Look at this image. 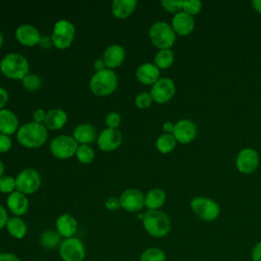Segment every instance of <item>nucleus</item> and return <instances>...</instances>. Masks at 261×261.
<instances>
[{
  "label": "nucleus",
  "instance_id": "obj_1",
  "mask_svg": "<svg viewBox=\"0 0 261 261\" xmlns=\"http://www.w3.org/2000/svg\"><path fill=\"white\" fill-rule=\"evenodd\" d=\"M48 139V128L44 123L34 120L22 123L16 132L17 142L29 149L40 148Z\"/></svg>",
  "mask_w": 261,
  "mask_h": 261
},
{
  "label": "nucleus",
  "instance_id": "obj_2",
  "mask_svg": "<svg viewBox=\"0 0 261 261\" xmlns=\"http://www.w3.org/2000/svg\"><path fill=\"white\" fill-rule=\"evenodd\" d=\"M142 222L146 232L157 239L166 237L171 229V220L162 210H147Z\"/></svg>",
  "mask_w": 261,
  "mask_h": 261
},
{
  "label": "nucleus",
  "instance_id": "obj_3",
  "mask_svg": "<svg viewBox=\"0 0 261 261\" xmlns=\"http://www.w3.org/2000/svg\"><path fill=\"white\" fill-rule=\"evenodd\" d=\"M1 72L12 80H22L30 73V62L27 57L17 52L5 54L0 61Z\"/></svg>",
  "mask_w": 261,
  "mask_h": 261
},
{
  "label": "nucleus",
  "instance_id": "obj_4",
  "mask_svg": "<svg viewBox=\"0 0 261 261\" xmlns=\"http://www.w3.org/2000/svg\"><path fill=\"white\" fill-rule=\"evenodd\" d=\"M118 85V79L113 69L105 68L96 71L89 83L90 90L97 96H107L113 93Z\"/></svg>",
  "mask_w": 261,
  "mask_h": 261
},
{
  "label": "nucleus",
  "instance_id": "obj_5",
  "mask_svg": "<svg viewBox=\"0 0 261 261\" xmlns=\"http://www.w3.org/2000/svg\"><path fill=\"white\" fill-rule=\"evenodd\" d=\"M149 38L152 44L160 49H170L176 39L171 24L166 21L158 20L151 24L149 29Z\"/></svg>",
  "mask_w": 261,
  "mask_h": 261
},
{
  "label": "nucleus",
  "instance_id": "obj_6",
  "mask_svg": "<svg viewBox=\"0 0 261 261\" xmlns=\"http://www.w3.org/2000/svg\"><path fill=\"white\" fill-rule=\"evenodd\" d=\"M191 209L196 216L204 221H214L220 215V206L216 201L205 196H197L191 200Z\"/></svg>",
  "mask_w": 261,
  "mask_h": 261
},
{
  "label": "nucleus",
  "instance_id": "obj_7",
  "mask_svg": "<svg viewBox=\"0 0 261 261\" xmlns=\"http://www.w3.org/2000/svg\"><path fill=\"white\" fill-rule=\"evenodd\" d=\"M75 36V27L68 19H58L54 25L52 31V42L53 46L58 49H66L68 48L74 39Z\"/></svg>",
  "mask_w": 261,
  "mask_h": 261
},
{
  "label": "nucleus",
  "instance_id": "obj_8",
  "mask_svg": "<svg viewBox=\"0 0 261 261\" xmlns=\"http://www.w3.org/2000/svg\"><path fill=\"white\" fill-rule=\"evenodd\" d=\"M58 253L62 261H84L87 251L84 242L76 237H72L62 240Z\"/></svg>",
  "mask_w": 261,
  "mask_h": 261
},
{
  "label": "nucleus",
  "instance_id": "obj_9",
  "mask_svg": "<svg viewBox=\"0 0 261 261\" xmlns=\"http://www.w3.org/2000/svg\"><path fill=\"white\" fill-rule=\"evenodd\" d=\"M79 145L72 136L59 135L50 142V152L58 159H68L75 155Z\"/></svg>",
  "mask_w": 261,
  "mask_h": 261
},
{
  "label": "nucleus",
  "instance_id": "obj_10",
  "mask_svg": "<svg viewBox=\"0 0 261 261\" xmlns=\"http://www.w3.org/2000/svg\"><path fill=\"white\" fill-rule=\"evenodd\" d=\"M15 182L16 191L28 196L35 193L40 188L42 178L40 172L37 169L28 167L18 172L15 177Z\"/></svg>",
  "mask_w": 261,
  "mask_h": 261
},
{
  "label": "nucleus",
  "instance_id": "obj_11",
  "mask_svg": "<svg viewBox=\"0 0 261 261\" xmlns=\"http://www.w3.org/2000/svg\"><path fill=\"white\" fill-rule=\"evenodd\" d=\"M260 164L259 153L250 147L242 149L236 157L237 169L243 174H251L257 170Z\"/></svg>",
  "mask_w": 261,
  "mask_h": 261
},
{
  "label": "nucleus",
  "instance_id": "obj_12",
  "mask_svg": "<svg viewBox=\"0 0 261 261\" xmlns=\"http://www.w3.org/2000/svg\"><path fill=\"white\" fill-rule=\"evenodd\" d=\"M150 94L153 101L159 104L170 101L175 94V84L169 77H160L155 84L152 85Z\"/></svg>",
  "mask_w": 261,
  "mask_h": 261
},
{
  "label": "nucleus",
  "instance_id": "obj_13",
  "mask_svg": "<svg viewBox=\"0 0 261 261\" xmlns=\"http://www.w3.org/2000/svg\"><path fill=\"white\" fill-rule=\"evenodd\" d=\"M119 200L121 208L127 212H138L145 207V195L136 188L124 190L120 194Z\"/></svg>",
  "mask_w": 261,
  "mask_h": 261
},
{
  "label": "nucleus",
  "instance_id": "obj_14",
  "mask_svg": "<svg viewBox=\"0 0 261 261\" xmlns=\"http://www.w3.org/2000/svg\"><path fill=\"white\" fill-rule=\"evenodd\" d=\"M172 135L177 143L189 144L197 137V126L193 120L184 118L174 123Z\"/></svg>",
  "mask_w": 261,
  "mask_h": 261
},
{
  "label": "nucleus",
  "instance_id": "obj_15",
  "mask_svg": "<svg viewBox=\"0 0 261 261\" xmlns=\"http://www.w3.org/2000/svg\"><path fill=\"white\" fill-rule=\"evenodd\" d=\"M122 143V134L118 128H104L97 138V144L100 150L110 152L116 150Z\"/></svg>",
  "mask_w": 261,
  "mask_h": 261
},
{
  "label": "nucleus",
  "instance_id": "obj_16",
  "mask_svg": "<svg viewBox=\"0 0 261 261\" xmlns=\"http://www.w3.org/2000/svg\"><path fill=\"white\" fill-rule=\"evenodd\" d=\"M41 37L42 35L37 27L31 23H21L15 30L16 40L24 46L39 45Z\"/></svg>",
  "mask_w": 261,
  "mask_h": 261
},
{
  "label": "nucleus",
  "instance_id": "obj_17",
  "mask_svg": "<svg viewBox=\"0 0 261 261\" xmlns=\"http://www.w3.org/2000/svg\"><path fill=\"white\" fill-rule=\"evenodd\" d=\"M6 205L13 216L21 217L27 214L30 207V202L27 195L18 191H14L7 196Z\"/></svg>",
  "mask_w": 261,
  "mask_h": 261
},
{
  "label": "nucleus",
  "instance_id": "obj_18",
  "mask_svg": "<svg viewBox=\"0 0 261 261\" xmlns=\"http://www.w3.org/2000/svg\"><path fill=\"white\" fill-rule=\"evenodd\" d=\"M77 220L69 213H62L55 220V229L62 239L74 237L77 231Z\"/></svg>",
  "mask_w": 261,
  "mask_h": 261
},
{
  "label": "nucleus",
  "instance_id": "obj_19",
  "mask_svg": "<svg viewBox=\"0 0 261 261\" xmlns=\"http://www.w3.org/2000/svg\"><path fill=\"white\" fill-rule=\"evenodd\" d=\"M102 58L107 68L114 69L122 64L125 59V50L119 44H110L107 46L102 54Z\"/></svg>",
  "mask_w": 261,
  "mask_h": 261
},
{
  "label": "nucleus",
  "instance_id": "obj_20",
  "mask_svg": "<svg viewBox=\"0 0 261 261\" xmlns=\"http://www.w3.org/2000/svg\"><path fill=\"white\" fill-rule=\"evenodd\" d=\"M171 27L176 35L188 36L195 29V18L184 11H179L173 15Z\"/></svg>",
  "mask_w": 261,
  "mask_h": 261
},
{
  "label": "nucleus",
  "instance_id": "obj_21",
  "mask_svg": "<svg viewBox=\"0 0 261 261\" xmlns=\"http://www.w3.org/2000/svg\"><path fill=\"white\" fill-rule=\"evenodd\" d=\"M136 77L140 83L152 86L160 79V69L152 62H144L137 67Z\"/></svg>",
  "mask_w": 261,
  "mask_h": 261
},
{
  "label": "nucleus",
  "instance_id": "obj_22",
  "mask_svg": "<svg viewBox=\"0 0 261 261\" xmlns=\"http://www.w3.org/2000/svg\"><path fill=\"white\" fill-rule=\"evenodd\" d=\"M72 137L77 143H80V145H89L98 138L96 127L89 122H82L77 124L73 128Z\"/></svg>",
  "mask_w": 261,
  "mask_h": 261
},
{
  "label": "nucleus",
  "instance_id": "obj_23",
  "mask_svg": "<svg viewBox=\"0 0 261 261\" xmlns=\"http://www.w3.org/2000/svg\"><path fill=\"white\" fill-rule=\"evenodd\" d=\"M19 121L16 114L7 108L0 110V134L13 135L19 127Z\"/></svg>",
  "mask_w": 261,
  "mask_h": 261
},
{
  "label": "nucleus",
  "instance_id": "obj_24",
  "mask_svg": "<svg viewBox=\"0 0 261 261\" xmlns=\"http://www.w3.org/2000/svg\"><path fill=\"white\" fill-rule=\"evenodd\" d=\"M67 119V113L63 109L53 108L47 111L44 124L48 129H59L66 124Z\"/></svg>",
  "mask_w": 261,
  "mask_h": 261
},
{
  "label": "nucleus",
  "instance_id": "obj_25",
  "mask_svg": "<svg viewBox=\"0 0 261 261\" xmlns=\"http://www.w3.org/2000/svg\"><path fill=\"white\" fill-rule=\"evenodd\" d=\"M5 228L8 234L15 240L23 239L28 232L27 222L21 217L18 216L9 217Z\"/></svg>",
  "mask_w": 261,
  "mask_h": 261
},
{
  "label": "nucleus",
  "instance_id": "obj_26",
  "mask_svg": "<svg viewBox=\"0 0 261 261\" xmlns=\"http://www.w3.org/2000/svg\"><path fill=\"white\" fill-rule=\"evenodd\" d=\"M62 240L63 239L56 229L48 228L41 232L39 237V245L45 250L52 251L59 248Z\"/></svg>",
  "mask_w": 261,
  "mask_h": 261
},
{
  "label": "nucleus",
  "instance_id": "obj_27",
  "mask_svg": "<svg viewBox=\"0 0 261 261\" xmlns=\"http://www.w3.org/2000/svg\"><path fill=\"white\" fill-rule=\"evenodd\" d=\"M138 2L136 0H113L111 3V11L117 18L128 17L136 9Z\"/></svg>",
  "mask_w": 261,
  "mask_h": 261
},
{
  "label": "nucleus",
  "instance_id": "obj_28",
  "mask_svg": "<svg viewBox=\"0 0 261 261\" xmlns=\"http://www.w3.org/2000/svg\"><path fill=\"white\" fill-rule=\"evenodd\" d=\"M166 200V194L162 189L153 188L145 195V207L148 210H160Z\"/></svg>",
  "mask_w": 261,
  "mask_h": 261
},
{
  "label": "nucleus",
  "instance_id": "obj_29",
  "mask_svg": "<svg viewBox=\"0 0 261 261\" xmlns=\"http://www.w3.org/2000/svg\"><path fill=\"white\" fill-rule=\"evenodd\" d=\"M176 144L177 142L174 136L172 134H166V133H163L162 135H160L155 142V146L157 150L162 154H167L173 151L174 148L176 147Z\"/></svg>",
  "mask_w": 261,
  "mask_h": 261
},
{
  "label": "nucleus",
  "instance_id": "obj_30",
  "mask_svg": "<svg viewBox=\"0 0 261 261\" xmlns=\"http://www.w3.org/2000/svg\"><path fill=\"white\" fill-rule=\"evenodd\" d=\"M174 53L171 49H160L154 56V64L159 69H166L173 64Z\"/></svg>",
  "mask_w": 261,
  "mask_h": 261
},
{
  "label": "nucleus",
  "instance_id": "obj_31",
  "mask_svg": "<svg viewBox=\"0 0 261 261\" xmlns=\"http://www.w3.org/2000/svg\"><path fill=\"white\" fill-rule=\"evenodd\" d=\"M140 261H166V254L159 247H149L141 253Z\"/></svg>",
  "mask_w": 261,
  "mask_h": 261
},
{
  "label": "nucleus",
  "instance_id": "obj_32",
  "mask_svg": "<svg viewBox=\"0 0 261 261\" xmlns=\"http://www.w3.org/2000/svg\"><path fill=\"white\" fill-rule=\"evenodd\" d=\"M74 156L81 163L89 164L95 158V151L90 145L83 144V145H79Z\"/></svg>",
  "mask_w": 261,
  "mask_h": 261
},
{
  "label": "nucleus",
  "instance_id": "obj_33",
  "mask_svg": "<svg viewBox=\"0 0 261 261\" xmlns=\"http://www.w3.org/2000/svg\"><path fill=\"white\" fill-rule=\"evenodd\" d=\"M21 84L25 90L34 92L42 86V79L38 74L30 72L21 80Z\"/></svg>",
  "mask_w": 261,
  "mask_h": 261
},
{
  "label": "nucleus",
  "instance_id": "obj_34",
  "mask_svg": "<svg viewBox=\"0 0 261 261\" xmlns=\"http://www.w3.org/2000/svg\"><path fill=\"white\" fill-rule=\"evenodd\" d=\"M202 10V2L199 0H185L181 1V11L195 16Z\"/></svg>",
  "mask_w": 261,
  "mask_h": 261
},
{
  "label": "nucleus",
  "instance_id": "obj_35",
  "mask_svg": "<svg viewBox=\"0 0 261 261\" xmlns=\"http://www.w3.org/2000/svg\"><path fill=\"white\" fill-rule=\"evenodd\" d=\"M14 191H16L15 177L5 174L2 175L0 177V192L9 195Z\"/></svg>",
  "mask_w": 261,
  "mask_h": 261
},
{
  "label": "nucleus",
  "instance_id": "obj_36",
  "mask_svg": "<svg viewBox=\"0 0 261 261\" xmlns=\"http://www.w3.org/2000/svg\"><path fill=\"white\" fill-rule=\"evenodd\" d=\"M153 102L150 92H141L135 98V104L140 109H146L151 106Z\"/></svg>",
  "mask_w": 261,
  "mask_h": 261
},
{
  "label": "nucleus",
  "instance_id": "obj_37",
  "mask_svg": "<svg viewBox=\"0 0 261 261\" xmlns=\"http://www.w3.org/2000/svg\"><path fill=\"white\" fill-rule=\"evenodd\" d=\"M121 116L117 111H110L105 117L106 127L109 128H117L120 125Z\"/></svg>",
  "mask_w": 261,
  "mask_h": 261
},
{
  "label": "nucleus",
  "instance_id": "obj_38",
  "mask_svg": "<svg viewBox=\"0 0 261 261\" xmlns=\"http://www.w3.org/2000/svg\"><path fill=\"white\" fill-rule=\"evenodd\" d=\"M160 4L168 12L175 14L181 11V1L179 0H162Z\"/></svg>",
  "mask_w": 261,
  "mask_h": 261
},
{
  "label": "nucleus",
  "instance_id": "obj_39",
  "mask_svg": "<svg viewBox=\"0 0 261 261\" xmlns=\"http://www.w3.org/2000/svg\"><path fill=\"white\" fill-rule=\"evenodd\" d=\"M105 207L110 211H116L119 208H121L119 197L116 196H110L105 201Z\"/></svg>",
  "mask_w": 261,
  "mask_h": 261
},
{
  "label": "nucleus",
  "instance_id": "obj_40",
  "mask_svg": "<svg viewBox=\"0 0 261 261\" xmlns=\"http://www.w3.org/2000/svg\"><path fill=\"white\" fill-rule=\"evenodd\" d=\"M12 147V140L10 136L0 134V153H5L9 151Z\"/></svg>",
  "mask_w": 261,
  "mask_h": 261
},
{
  "label": "nucleus",
  "instance_id": "obj_41",
  "mask_svg": "<svg viewBox=\"0 0 261 261\" xmlns=\"http://www.w3.org/2000/svg\"><path fill=\"white\" fill-rule=\"evenodd\" d=\"M252 261H261V241L257 242L251 251Z\"/></svg>",
  "mask_w": 261,
  "mask_h": 261
},
{
  "label": "nucleus",
  "instance_id": "obj_42",
  "mask_svg": "<svg viewBox=\"0 0 261 261\" xmlns=\"http://www.w3.org/2000/svg\"><path fill=\"white\" fill-rule=\"evenodd\" d=\"M46 114H47V111H45L43 108H38V109H36V110L34 111V113H33L34 121L40 122V123H44L45 118H46Z\"/></svg>",
  "mask_w": 261,
  "mask_h": 261
},
{
  "label": "nucleus",
  "instance_id": "obj_43",
  "mask_svg": "<svg viewBox=\"0 0 261 261\" xmlns=\"http://www.w3.org/2000/svg\"><path fill=\"white\" fill-rule=\"evenodd\" d=\"M0 261H21V259L15 253L2 252L0 255Z\"/></svg>",
  "mask_w": 261,
  "mask_h": 261
},
{
  "label": "nucleus",
  "instance_id": "obj_44",
  "mask_svg": "<svg viewBox=\"0 0 261 261\" xmlns=\"http://www.w3.org/2000/svg\"><path fill=\"white\" fill-rule=\"evenodd\" d=\"M8 219H9V216H8L7 210L4 208V206H2L0 204V229L4 228L6 226Z\"/></svg>",
  "mask_w": 261,
  "mask_h": 261
},
{
  "label": "nucleus",
  "instance_id": "obj_45",
  "mask_svg": "<svg viewBox=\"0 0 261 261\" xmlns=\"http://www.w3.org/2000/svg\"><path fill=\"white\" fill-rule=\"evenodd\" d=\"M53 45V42H52V38L51 36H48V35H44L41 37V40L39 42V46L43 49H50V47Z\"/></svg>",
  "mask_w": 261,
  "mask_h": 261
},
{
  "label": "nucleus",
  "instance_id": "obj_46",
  "mask_svg": "<svg viewBox=\"0 0 261 261\" xmlns=\"http://www.w3.org/2000/svg\"><path fill=\"white\" fill-rule=\"evenodd\" d=\"M8 99H9V94L7 90L0 86V110L4 108V106L8 102Z\"/></svg>",
  "mask_w": 261,
  "mask_h": 261
},
{
  "label": "nucleus",
  "instance_id": "obj_47",
  "mask_svg": "<svg viewBox=\"0 0 261 261\" xmlns=\"http://www.w3.org/2000/svg\"><path fill=\"white\" fill-rule=\"evenodd\" d=\"M93 67H94V69L96 71H100V70H103V69L107 68V66H106V64H105V62H104L102 57L101 58H97V59L94 60Z\"/></svg>",
  "mask_w": 261,
  "mask_h": 261
},
{
  "label": "nucleus",
  "instance_id": "obj_48",
  "mask_svg": "<svg viewBox=\"0 0 261 261\" xmlns=\"http://www.w3.org/2000/svg\"><path fill=\"white\" fill-rule=\"evenodd\" d=\"M173 128H174V123L172 121H165L162 125V129L164 133L166 134H172L173 132Z\"/></svg>",
  "mask_w": 261,
  "mask_h": 261
},
{
  "label": "nucleus",
  "instance_id": "obj_49",
  "mask_svg": "<svg viewBox=\"0 0 261 261\" xmlns=\"http://www.w3.org/2000/svg\"><path fill=\"white\" fill-rule=\"evenodd\" d=\"M252 6L255 11L261 14V0H253L252 1Z\"/></svg>",
  "mask_w": 261,
  "mask_h": 261
},
{
  "label": "nucleus",
  "instance_id": "obj_50",
  "mask_svg": "<svg viewBox=\"0 0 261 261\" xmlns=\"http://www.w3.org/2000/svg\"><path fill=\"white\" fill-rule=\"evenodd\" d=\"M4 170H5V166H4V163L2 162V160L0 159V177L2 175H4Z\"/></svg>",
  "mask_w": 261,
  "mask_h": 261
},
{
  "label": "nucleus",
  "instance_id": "obj_51",
  "mask_svg": "<svg viewBox=\"0 0 261 261\" xmlns=\"http://www.w3.org/2000/svg\"><path fill=\"white\" fill-rule=\"evenodd\" d=\"M3 42H4V37H3V34H2V32L0 31V48L2 47V45H3Z\"/></svg>",
  "mask_w": 261,
  "mask_h": 261
},
{
  "label": "nucleus",
  "instance_id": "obj_52",
  "mask_svg": "<svg viewBox=\"0 0 261 261\" xmlns=\"http://www.w3.org/2000/svg\"><path fill=\"white\" fill-rule=\"evenodd\" d=\"M1 253H2V251H1V247H0V255H1Z\"/></svg>",
  "mask_w": 261,
  "mask_h": 261
},
{
  "label": "nucleus",
  "instance_id": "obj_53",
  "mask_svg": "<svg viewBox=\"0 0 261 261\" xmlns=\"http://www.w3.org/2000/svg\"><path fill=\"white\" fill-rule=\"evenodd\" d=\"M1 73H2V72H1V68H0V74H1Z\"/></svg>",
  "mask_w": 261,
  "mask_h": 261
}]
</instances>
